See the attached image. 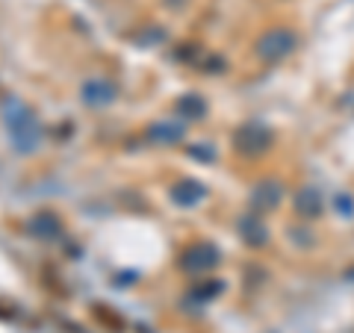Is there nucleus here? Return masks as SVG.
<instances>
[{
    "instance_id": "f257e3e1",
    "label": "nucleus",
    "mask_w": 354,
    "mask_h": 333,
    "mask_svg": "<svg viewBox=\"0 0 354 333\" xmlns=\"http://www.w3.org/2000/svg\"><path fill=\"white\" fill-rule=\"evenodd\" d=\"M292 48H295V36L290 30H269L266 36L257 41V53L263 59H283V57H290L292 53Z\"/></svg>"
},
{
    "instance_id": "f03ea898",
    "label": "nucleus",
    "mask_w": 354,
    "mask_h": 333,
    "mask_svg": "<svg viewBox=\"0 0 354 333\" xmlns=\"http://www.w3.org/2000/svg\"><path fill=\"white\" fill-rule=\"evenodd\" d=\"M180 265H183V272H209L218 265V251L209 242H201V245H192L183 254Z\"/></svg>"
},
{
    "instance_id": "7ed1b4c3",
    "label": "nucleus",
    "mask_w": 354,
    "mask_h": 333,
    "mask_svg": "<svg viewBox=\"0 0 354 333\" xmlns=\"http://www.w3.org/2000/svg\"><path fill=\"white\" fill-rule=\"evenodd\" d=\"M9 130H12V136H15V145L21 151H32L36 148V142H39V130H36V118H32L24 106H21V115L12 118L9 115Z\"/></svg>"
},
{
    "instance_id": "20e7f679",
    "label": "nucleus",
    "mask_w": 354,
    "mask_h": 333,
    "mask_svg": "<svg viewBox=\"0 0 354 333\" xmlns=\"http://www.w3.org/2000/svg\"><path fill=\"white\" fill-rule=\"evenodd\" d=\"M269 142H272L269 130L260 127V124H248L236 133V148L245 151V153H260V151L269 148Z\"/></svg>"
},
{
    "instance_id": "39448f33",
    "label": "nucleus",
    "mask_w": 354,
    "mask_h": 333,
    "mask_svg": "<svg viewBox=\"0 0 354 333\" xmlns=\"http://www.w3.org/2000/svg\"><path fill=\"white\" fill-rule=\"evenodd\" d=\"M113 95H115V88L109 86L106 80H88L83 86V101L86 104H92V106H104L113 101Z\"/></svg>"
},
{
    "instance_id": "423d86ee",
    "label": "nucleus",
    "mask_w": 354,
    "mask_h": 333,
    "mask_svg": "<svg viewBox=\"0 0 354 333\" xmlns=\"http://www.w3.org/2000/svg\"><path fill=\"white\" fill-rule=\"evenodd\" d=\"M295 209H298V216H304V218H313L322 213V198H319L316 189H301V192L295 195Z\"/></svg>"
},
{
    "instance_id": "0eeeda50",
    "label": "nucleus",
    "mask_w": 354,
    "mask_h": 333,
    "mask_svg": "<svg viewBox=\"0 0 354 333\" xmlns=\"http://www.w3.org/2000/svg\"><path fill=\"white\" fill-rule=\"evenodd\" d=\"M171 198H174V201L180 204V207H192V204H198V201L204 198V186L195 183V180H183V183L174 186Z\"/></svg>"
},
{
    "instance_id": "6e6552de",
    "label": "nucleus",
    "mask_w": 354,
    "mask_h": 333,
    "mask_svg": "<svg viewBox=\"0 0 354 333\" xmlns=\"http://www.w3.org/2000/svg\"><path fill=\"white\" fill-rule=\"evenodd\" d=\"M148 136L153 142H162V145H171V142L183 139V124H177V121H157V124L148 130Z\"/></svg>"
},
{
    "instance_id": "1a4fd4ad",
    "label": "nucleus",
    "mask_w": 354,
    "mask_h": 333,
    "mask_svg": "<svg viewBox=\"0 0 354 333\" xmlns=\"http://www.w3.org/2000/svg\"><path fill=\"white\" fill-rule=\"evenodd\" d=\"M278 201H281V189H278V183H263V186L254 189V195H251V204L257 207V209H272Z\"/></svg>"
},
{
    "instance_id": "9d476101",
    "label": "nucleus",
    "mask_w": 354,
    "mask_h": 333,
    "mask_svg": "<svg viewBox=\"0 0 354 333\" xmlns=\"http://www.w3.org/2000/svg\"><path fill=\"white\" fill-rule=\"evenodd\" d=\"M32 233H36V236H41V239H53L59 233V221L53 218L50 213H41V216H36L32 218Z\"/></svg>"
},
{
    "instance_id": "9b49d317",
    "label": "nucleus",
    "mask_w": 354,
    "mask_h": 333,
    "mask_svg": "<svg viewBox=\"0 0 354 333\" xmlns=\"http://www.w3.org/2000/svg\"><path fill=\"white\" fill-rule=\"evenodd\" d=\"M239 230H242V236H245V242H251V245H263V242H266V227L254 216L242 218L239 221Z\"/></svg>"
},
{
    "instance_id": "f8f14e48",
    "label": "nucleus",
    "mask_w": 354,
    "mask_h": 333,
    "mask_svg": "<svg viewBox=\"0 0 354 333\" xmlns=\"http://www.w3.org/2000/svg\"><path fill=\"white\" fill-rule=\"evenodd\" d=\"M177 109H180L183 118H198V115H204V101L201 97H195V95H186V97H180Z\"/></svg>"
}]
</instances>
